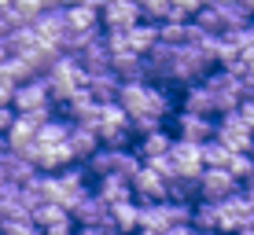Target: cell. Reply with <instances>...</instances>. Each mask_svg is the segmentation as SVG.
<instances>
[{
	"instance_id": "cell-3",
	"label": "cell",
	"mask_w": 254,
	"mask_h": 235,
	"mask_svg": "<svg viewBox=\"0 0 254 235\" xmlns=\"http://www.w3.org/2000/svg\"><path fill=\"white\" fill-rule=\"evenodd\" d=\"M214 66V59L206 51H199L195 45H177L173 48V66H170V85H191L203 81Z\"/></svg>"
},
{
	"instance_id": "cell-26",
	"label": "cell",
	"mask_w": 254,
	"mask_h": 235,
	"mask_svg": "<svg viewBox=\"0 0 254 235\" xmlns=\"http://www.w3.org/2000/svg\"><path fill=\"white\" fill-rule=\"evenodd\" d=\"M56 180H59V188H63V202H66V195H77L81 188H89L85 180H89V173H85V165H63V169H56Z\"/></svg>"
},
{
	"instance_id": "cell-39",
	"label": "cell",
	"mask_w": 254,
	"mask_h": 235,
	"mask_svg": "<svg viewBox=\"0 0 254 235\" xmlns=\"http://www.w3.org/2000/svg\"><path fill=\"white\" fill-rule=\"evenodd\" d=\"M144 165H151V169L159 173L162 180H173V177H177V165H173V158H170V151H166V154H159V158H147Z\"/></svg>"
},
{
	"instance_id": "cell-49",
	"label": "cell",
	"mask_w": 254,
	"mask_h": 235,
	"mask_svg": "<svg viewBox=\"0 0 254 235\" xmlns=\"http://www.w3.org/2000/svg\"><path fill=\"white\" fill-rule=\"evenodd\" d=\"M15 4V0H0V11H4V7H11Z\"/></svg>"
},
{
	"instance_id": "cell-32",
	"label": "cell",
	"mask_w": 254,
	"mask_h": 235,
	"mask_svg": "<svg viewBox=\"0 0 254 235\" xmlns=\"http://www.w3.org/2000/svg\"><path fill=\"white\" fill-rule=\"evenodd\" d=\"M66 210L59 202H37V206H30V221L37 224V228H48V224H56V221H63Z\"/></svg>"
},
{
	"instance_id": "cell-6",
	"label": "cell",
	"mask_w": 254,
	"mask_h": 235,
	"mask_svg": "<svg viewBox=\"0 0 254 235\" xmlns=\"http://www.w3.org/2000/svg\"><path fill=\"white\" fill-rule=\"evenodd\" d=\"M140 22L136 0H100V26L103 30H129Z\"/></svg>"
},
{
	"instance_id": "cell-4",
	"label": "cell",
	"mask_w": 254,
	"mask_h": 235,
	"mask_svg": "<svg viewBox=\"0 0 254 235\" xmlns=\"http://www.w3.org/2000/svg\"><path fill=\"white\" fill-rule=\"evenodd\" d=\"M214 140H221L229 151H251L254 129H247V125L240 121V114L229 110V114H221V121H214Z\"/></svg>"
},
{
	"instance_id": "cell-51",
	"label": "cell",
	"mask_w": 254,
	"mask_h": 235,
	"mask_svg": "<svg viewBox=\"0 0 254 235\" xmlns=\"http://www.w3.org/2000/svg\"><path fill=\"white\" fill-rule=\"evenodd\" d=\"M0 184H4V169H0Z\"/></svg>"
},
{
	"instance_id": "cell-25",
	"label": "cell",
	"mask_w": 254,
	"mask_h": 235,
	"mask_svg": "<svg viewBox=\"0 0 254 235\" xmlns=\"http://www.w3.org/2000/svg\"><path fill=\"white\" fill-rule=\"evenodd\" d=\"M166 198H173V202H195L199 198V177H173L166 180Z\"/></svg>"
},
{
	"instance_id": "cell-11",
	"label": "cell",
	"mask_w": 254,
	"mask_h": 235,
	"mask_svg": "<svg viewBox=\"0 0 254 235\" xmlns=\"http://www.w3.org/2000/svg\"><path fill=\"white\" fill-rule=\"evenodd\" d=\"M243 217H247V202H243V188H236L217 202V235H232Z\"/></svg>"
},
{
	"instance_id": "cell-22",
	"label": "cell",
	"mask_w": 254,
	"mask_h": 235,
	"mask_svg": "<svg viewBox=\"0 0 254 235\" xmlns=\"http://www.w3.org/2000/svg\"><path fill=\"white\" fill-rule=\"evenodd\" d=\"M0 169H4V180H7V184H15V188H19V184H26V180H30L33 173H37L30 162H26V158H19L15 151H7L4 158H0Z\"/></svg>"
},
{
	"instance_id": "cell-15",
	"label": "cell",
	"mask_w": 254,
	"mask_h": 235,
	"mask_svg": "<svg viewBox=\"0 0 254 235\" xmlns=\"http://www.w3.org/2000/svg\"><path fill=\"white\" fill-rule=\"evenodd\" d=\"M181 110H188V114H203V118H214L217 107H214V95L203 81H191L185 89V99H181Z\"/></svg>"
},
{
	"instance_id": "cell-48",
	"label": "cell",
	"mask_w": 254,
	"mask_h": 235,
	"mask_svg": "<svg viewBox=\"0 0 254 235\" xmlns=\"http://www.w3.org/2000/svg\"><path fill=\"white\" fill-rule=\"evenodd\" d=\"M191 235H217V232H199V228H191Z\"/></svg>"
},
{
	"instance_id": "cell-50",
	"label": "cell",
	"mask_w": 254,
	"mask_h": 235,
	"mask_svg": "<svg viewBox=\"0 0 254 235\" xmlns=\"http://www.w3.org/2000/svg\"><path fill=\"white\" fill-rule=\"evenodd\" d=\"M247 154H251V158H254V143H251V151H247Z\"/></svg>"
},
{
	"instance_id": "cell-19",
	"label": "cell",
	"mask_w": 254,
	"mask_h": 235,
	"mask_svg": "<svg viewBox=\"0 0 254 235\" xmlns=\"http://www.w3.org/2000/svg\"><path fill=\"white\" fill-rule=\"evenodd\" d=\"M85 92L92 95L96 103H111L118 95V77L115 74H85Z\"/></svg>"
},
{
	"instance_id": "cell-12",
	"label": "cell",
	"mask_w": 254,
	"mask_h": 235,
	"mask_svg": "<svg viewBox=\"0 0 254 235\" xmlns=\"http://www.w3.org/2000/svg\"><path fill=\"white\" fill-rule=\"evenodd\" d=\"M30 26H33V33H37L41 45L59 48V37H63V30H66V22H63V7H48V11H41Z\"/></svg>"
},
{
	"instance_id": "cell-18",
	"label": "cell",
	"mask_w": 254,
	"mask_h": 235,
	"mask_svg": "<svg viewBox=\"0 0 254 235\" xmlns=\"http://www.w3.org/2000/svg\"><path fill=\"white\" fill-rule=\"evenodd\" d=\"M96 180H100V184H96V195L107 206H118V202H129V198H133V188L122 177H115V173H111V177H96Z\"/></svg>"
},
{
	"instance_id": "cell-23",
	"label": "cell",
	"mask_w": 254,
	"mask_h": 235,
	"mask_svg": "<svg viewBox=\"0 0 254 235\" xmlns=\"http://www.w3.org/2000/svg\"><path fill=\"white\" fill-rule=\"evenodd\" d=\"M155 41H159V30H155V22H144V19H140L136 26H129V30H126V45L133 48L136 55H144V51L151 48Z\"/></svg>"
},
{
	"instance_id": "cell-16",
	"label": "cell",
	"mask_w": 254,
	"mask_h": 235,
	"mask_svg": "<svg viewBox=\"0 0 254 235\" xmlns=\"http://www.w3.org/2000/svg\"><path fill=\"white\" fill-rule=\"evenodd\" d=\"M63 22H66V30L92 33V30H100V11H96L92 4H66L63 7Z\"/></svg>"
},
{
	"instance_id": "cell-5",
	"label": "cell",
	"mask_w": 254,
	"mask_h": 235,
	"mask_svg": "<svg viewBox=\"0 0 254 235\" xmlns=\"http://www.w3.org/2000/svg\"><path fill=\"white\" fill-rule=\"evenodd\" d=\"M203 85L210 89V95H214L217 114H229V110H236V103L243 99V95H240V85H236V77H232L229 70H214V74H206V77H203Z\"/></svg>"
},
{
	"instance_id": "cell-7",
	"label": "cell",
	"mask_w": 254,
	"mask_h": 235,
	"mask_svg": "<svg viewBox=\"0 0 254 235\" xmlns=\"http://www.w3.org/2000/svg\"><path fill=\"white\" fill-rule=\"evenodd\" d=\"M173 125H177V136H173V140H185V143H206L210 136H214V118H203V114L177 110Z\"/></svg>"
},
{
	"instance_id": "cell-29",
	"label": "cell",
	"mask_w": 254,
	"mask_h": 235,
	"mask_svg": "<svg viewBox=\"0 0 254 235\" xmlns=\"http://www.w3.org/2000/svg\"><path fill=\"white\" fill-rule=\"evenodd\" d=\"M33 133H37V125H33V121L26 118V114H15L11 129L4 133V140H7V147H11V151H19V147L33 143Z\"/></svg>"
},
{
	"instance_id": "cell-30",
	"label": "cell",
	"mask_w": 254,
	"mask_h": 235,
	"mask_svg": "<svg viewBox=\"0 0 254 235\" xmlns=\"http://www.w3.org/2000/svg\"><path fill=\"white\" fill-rule=\"evenodd\" d=\"M66 133H70V121H63V118L52 114L48 121H41V125H37L33 140H37V143H63V140H66Z\"/></svg>"
},
{
	"instance_id": "cell-8",
	"label": "cell",
	"mask_w": 254,
	"mask_h": 235,
	"mask_svg": "<svg viewBox=\"0 0 254 235\" xmlns=\"http://www.w3.org/2000/svg\"><path fill=\"white\" fill-rule=\"evenodd\" d=\"M129 188H133V202H162L166 198V180L151 165H140L136 177L129 180Z\"/></svg>"
},
{
	"instance_id": "cell-37",
	"label": "cell",
	"mask_w": 254,
	"mask_h": 235,
	"mask_svg": "<svg viewBox=\"0 0 254 235\" xmlns=\"http://www.w3.org/2000/svg\"><path fill=\"white\" fill-rule=\"evenodd\" d=\"M155 129H162V118H155V114H133L129 118V133H136V136H147Z\"/></svg>"
},
{
	"instance_id": "cell-40",
	"label": "cell",
	"mask_w": 254,
	"mask_h": 235,
	"mask_svg": "<svg viewBox=\"0 0 254 235\" xmlns=\"http://www.w3.org/2000/svg\"><path fill=\"white\" fill-rule=\"evenodd\" d=\"M74 235H118L111 228V221H96V224H74Z\"/></svg>"
},
{
	"instance_id": "cell-28",
	"label": "cell",
	"mask_w": 254,
	"mask_h": 235,
	"mask_svg": "<svg viewBox=\"0 0 254 235\" xmlns=\"http://www.w3.org/2000/svg\"><path fill=\"white\" fill-rule=\"evenodd\" d=\"M191 228L217 232V202H210V198H195V202H191Z\"/></svg>"
},
{
	"instance_id": "cell-9",
	"label": "cell",
	"mask_w": 254,
	"mask_h": 235,
	"mask_svg": "<svg viewBox=\"0 0 254 235\" xmlns=\"http://www.w3.org/2000/svg\"><path fill=\"white\" fill-rule=\"evenodd\" d=\"M74 59H77V66H81L85 74H107L111 70V51L103 45V33H92L89 45L74 51Z\"/></svg>"
},
{
	"instance_id": "cell-36",
	"label": "cell",
	"mask_w": 254,
	"mask_h": 235,
	"mask_svg": "<svg viewBox=\"0 0 254 235\" xmlns=\"http://www.w3.org/2000/svg\"><path fill=\"white\" fill-rule=\"evenodd\" d=\"M0 235H41V228L30 217H7V221H0Z\"/></svg>"
},
{
	"instance_id": "cell-33",
	"label": "cell",
	"mask_w": 254,
	"mask_h": 235,
	"mask_svg": "<svg viewBox=\"0 0 254 235\" xmlns=\"http://www.w3.org/2000/svg\"><path fill=\"white\" fill-rule=\"evenodd\" d=\"M140 165H144V162L136 158V151H129V147H118V154H115V177H122V180L129 184V180L136 177Z\"/></svg>"
},
{
	"instance_id": "cell-47",
	"label": "cell",
	"mask_w": 254,
	"mask_h": 235,
	"mask_svg": "<svg viewBox=\"0 0 254 235\" xmlns=\"http://www.w3.org/2000/svg\"><path fill=\"white\" fill-rule=\"evenodd\" d=\"M232 235H254V232H251V228H236Z\"/></svg>"
},
{
	"instance_id": "cell-10",
	"label": "cell",
	"mask_w": 254,
	"mask_h": 235,
	"mask_svg": "<svg viewBox=\"0 0 254 235\" xmlns=\"http://www.w3.org/2000/svg\"><path fill=\"white\" fill-rule=\"evenodd\" d=\"M236 188H240V184H236V180H232L225 169L203 165V173H199V198H210V202H221V198H225V195H232Z\"/></svg>"
},
{
	"instance_id": "cell-27",
	"label": "cell",
	"mask_w": 254,
	"mask_h": 235,
	"mask_svg": "<svg viewBox=\"0 0 254 235\" xmlns=\"http://www.w3.org/2000/svg\"><path fill=\"white\" fill-rule=\"evenodd\" d=\"M166 228V217L159 202H136V232H155L159 235Z\"/></svg>"
},
{
	"instance_id": "cell-41",
	"label": "cell",
	"mask_w": 254,
	"mask_h": 235,
	"mask_svg": "<svg viewBox=\"0 0 254 235\" xmlns=\"http://www.w3.org/2000/svg\"><path fill=\"white\" fill-rule=\"evenodd\" d=\"M236 114H240V121H243L247 129H254V95H247V99L236 103Z\"/></svg>"
},
{
	"instance_id": "cell-34",
	"label": "cell",
	"mask_w": 254,
	"mask_h": 235,
	"mask_svg": "<svg viewBox=\"0 0 254 235\" xmlns=\"http://www.w3.org/2000/svg\"><path fill=\"white\" fill-rule=\"evenodd\" d=\"M251 169H254V158H251L247 151H232V154H229V162H225V173H229L236 184H243Z\"/></svg>"
},
{
	"instance_id": "cell-2",
	"label": "cell",
	"mask_w": 254,
	"mask_h": 235,
	"mask_svg": "<svg viewBox=\"0 0 254 235\" xmlns=\"http://www.w3.org/2000/svg\"><path fill=\"white\" fill-rule=\"evenodd\" d=\"M41 77H45V89H48V103H52V107H56V103L63 107L70 92L85 89V70L77 66L74 55H56V63H52Z\"/></svg>"
},
{
	"instance_id": "cell-35",
	"label": "cell",
	"mask_w": 254,
	"mask_h": 235,
	"mask_svg": "<svg viewBox=\"0 0 254 235\" xmlns=\"http://www.w3.org/2000/svg\"><path fill=\"white\" fill-rule=\"evenodd\" d=\"M162 217L166 224H191V202H173V198H162Z\"/></svg>"
},
{
	"instance_id": "cell-44",
	"label": "cell",
	"mask_w": 254,
	"mask_h": 235,
	"mask_svg": "<svg viewBox=\"0 0 254 235\" xmlns=\"http://www.w3.org/2000/svg\"><path fill=\"white\" fill-rule=\"evenodd\" d=\"M41 7H45V11L48 7H66V0H41Z\"/></svg>"
},
{
	"instance_id": "cell-13",
	"label": "cell",
	"mask_w": 254,
	"mask_h": 235,
	"mask_svg": "<svg viewBox=\"0 0 254 235\" xmlns=\"http://www.w3.org/2000/svg\"><path fill=\"white\" fill-rule=\"evenodd\" d=\"M41 103H48L45 77H30V81L15 85V92H11V107H15V114H22V110H33V107H41Z\"/></svg>"
},
{
	"instance_id": "cell-1",
	"label": "cell",
	"mask_w": 254,
	"mask_h": 235,
	"mask_svg": "<svg viewBox=\"0 0 254 235\" xmlns=\"http://www.w3.org/2000/svg\"><path fill=\"white\" fill-rule=\"evenodd\" d=\"M115 103L126 110L129 118L133 114H155V118H166L170 114V95H166L162 85L155 81H118V95Z\"/></svg>"
},
{
	"instance_id": "cell-43",
	"label": "cell",
	"mask_w": 254,
	"mask_h": 235,
	"mask_svg": "<svg viewBox=\"0 0 254 235\" xmlns=\"http://www.w3.org/2000/svg\"><path fill=\"white\" fill-rule=\"evenodd\" d=\"M11 121H15V107H0V136L11 129Z\"/></svg>"
},
{
	"instance_id": "cell-21",
	"label": "cell",
	"mask_w": 254,
	"mask_h": 235,
	"mask_svg": "<svg viewBox=\"0 0 254 235\" xmlns=\"http://www.w3.org/2000/svg\"><path fill=\"white\" fill-rule=\"evenodd\" d=\"M170 143H173V136L162 133V129H155V133H147V136H140V140H136V158H140V162L159 158V154L170 151Z\"/></svg>"
},
{
	"instance_id": "cell-31",
	"label": "cell",
	"mask_w": 254,
	"mask_h": 235,
	"mask_svg": "<svg viewBox=\"0 0 254 235\" xmlns=\"http://www.w3.org/2000/svg\"><path fill=\"white\" fill-rule=\"evenodd\" d=\"M229 147H225L221 140H214L210 136L206 143H199V158H203V165H214V169H225V162H229Z\"/></svg>"
},
{
	"instance_id": "cell-45",
	"label": "cell",
	"mask_w": 254,
	"mask_h": 235,
	"mask_svg": "<svg viewBox=\"0 0 254 235\" xmlns=\"http://www.w3.org/2000/svg\"><path fill=\"white\" fill-rule=\"evenodd\" d=\"M243 191H254V169L247 173V180H243Z\"/></svg>"
},
{
	"instance_id": "cell-46",
	"label": "cell",
	"mask_w": 254,
	"mask_h": 235,
	"mask_svg": "<svg viewBox=\"0 0 254 235\" xmlns=\"http://www.w3.org/2000/svg\"><path fill=\"white\" fill-rule=\"evenodd\" d=\"M66 4H92L96 11H100V0H66Z\"/></svg>"
},
{
	"instance_id": "cell-42",
	"label": "cell",
	"mask_w": 254,
	"mask_h": 235,
	"mask_svg": "<svg viewBox=\"0 0 254 235\" xmlns=\"http://www.w3.org/2000/svg\"><path fill=\"white\" fill-rule=\"evenodd\" d=\"M41 235H74V221H70V213L63 217V221L48 224V228H41Z\"/></svg>"
},
{
	"instance_id": "cell-20",
	"label": "cell",
	"mask_w": 254,
	"mask_h": 235,
	"mask_svg": "<svg viewBox=\"0 0 254 235\" xmlns=\"http://www.w3.org/2000/svg\"><path fill=\"white\" fill-rule=\"evenodd\" d=\"M107 221H111V228H115L118 235H133L136 232V202L129 198V202L107 206Z\"/></svg>"
},
{
	"instance_id": "cell-24",
	"label": "cell",
	"mask_w": 254,
	"mask_h": 235,
	"mask_svg": "<svg viewBox=\"0 0 254 235\" xmlns=\"http://www.w3.org/2000/svg\"><path fill=\"white\" fill-rule=\"evenodd\" d=\"M115 154H118V147H96V151L85 158V173L89 177H111L115 173Z\"/></svg>"
},
{
	"instance_id": "cell-38",
	"label": "cell",
	"mask_w": 254,
	"mask_h": 235,
	"mask_svg": "<svg viewBox=\"0 0 254 235\" xmlns=\"http://www.w3.org/2000/svg\"><path fill=\"white\" fill-rule=\"evenodd\" d=\"M225 37L236 45V51H243V48H254V22H243V26H236V30H229Z\"/></svg>"
},
{
	"instance_id": "cell-17",
	"label": "cell",
	"mask_w": 254,
	"mask_h": 235,
	"mask_svg": "<svg viewBox=\"0 0 254 235\" xmlns=\"http://www.w3.org/2000/svg\"><path fill=\"white\" fill-rule=\"evenodd\" d=\"M66 147H70V154H74V162H85L89 154L100 147V136L92 133V129H85V125H74L70 121V133H66Z\"/></svg>"
},
{
	"instance_id": "cell-14",
	"label": "cell",
	"mask_w": 254,
	"mask_h": 235,
	"mask_svg": "<svg viewBox=\"0 0 254 235\" xmlns=\"http://www.w3.org/2000/svg\"><path fill=\"white\" fill-rule=\"evenodd\" d=\"M170 158L177 165L181 177H199L203 173V158H199V143H185V140H173L170 143Z\"/></svg>"
}]
</instances>
